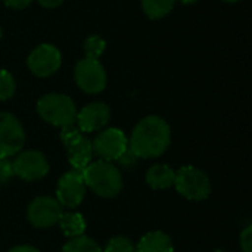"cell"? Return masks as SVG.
<instances>
[{"label":"cell","mask_w":252,"mask_h":252,"mask_svg":"<svg viewBox=\"0 0 252 252\" xmlns=\"http://www.w3.org/2000/svg\"><path fill=\"white\" fill-rule=\"evenodd\" d=\"M171 143L170 126L159 117L143 118L128 139V149L139 158H157L162 155Z\"/></svg>","instance_id":"cell-1"},{"label":"cell","mask_w":252,"mask_h":252,"mask_svg":"<svg viewBox=\"0 0 252 252\" xmlns=\"http://www.w3.org/2000/svg\"><path fill=\"white\" fill-rule=\"evenodd\" d=\"M81 174L84 185L100 198H114L123 189L121 171L108 161L90 162Z\"/></svg>","instance_id":"cell-2"},{"label":"cell","mask_w":252,"mask_h":252,"mask_svg":"<svg viewBox=\"0 0 252 252\" xmlns=\"http://www.w3.org/2000/svg\"><path fill=\"white\" fill-rule=\"evenodd\" d=\"M38 115L49 124L55 127H71L75 124L77 108L72 99L61 93L44 94L37 103Z\"/></svg>","instance_id":"cell-3"},{"label":"cell","mask_w":252,"mask_h":252,"mask_svg":"<svg viewBox=\"0 0 252 252\" xmlns=\"http://www.w3.org/2000/svg\"><path fill=\"white\" fill-rule=\"evenodd\" d=\"M176 190L190 201H204L211 193V182L208 176L193 167V165H185L182 167L174 177Z\"/></svg>","instance_id":"cell-4"},{"label":"cell","mask_w":252,"mask_h":252,"mask_svg":"<svg viewBox=\"0 0 252 252\" xmlns=\"http://www.w3.org/2000/svg\"><path fill=\"white\" fill-rule=\"evenodd\" d=\"M61 140L66 146L68 159L72 170L83 171L92 162V157H93L92 140L87 139L74 126L61 130Z\"/></svg>","instance_id":"cell-5"},{"label":"cell","mask_w":252,"mask_h":252,"mask_svg":"<svg viewBox=\"0 0 252 252\" xmlns=\"http://www.w3.org/2000/svg\"><path fill=\"white\" fill-rule=\"evenodd\" d=\"M24 143L25 131L19 120L9 112H0V158L16 155Z\"/></svg>","instance_id":"cell-6"},{"label":"cell","mask_w":252,"mask_h":252,"mask_svg":"<svg viewBox=\"0 0 252 252\" xmlns=\"http://www.w3.org/2000/svg\"><path fill=\"white\" fill-rule=\"evenodd\" d=\"M77 86L90 94L100 93L106 87V72L99 59L84 58L75 65L74 71Z\"/></svg>","instance_id":"cell-7"},{"label":"cell","mask_w":252,"mask_h":252,"mask_svg":"<svg viewBox=\"0 0 252 252\" xmlns=\"http://www.w3.org/2000/svg\"><path fill=\"white\" fill-rule=\"evenodd\" d=\"M93 155L99 157L102 161H117L127 149L128 139L118 128H106L100 131L92 142Z\"/></svg>","instance_id":"cell-8"},{"label":"cell","mask_w":252,"mask_h":252,"mask_svg":"<svg viewBox=\"0 0 252 252\" xmlns=\"http://www.w3.org/2000/svg\"><path fill=\"white\" fill-rule=\"evenodd\" d=\"M86 193V185L83 180V174L78 170H71L61 176L56 186V201L61 204V207L66 208H77Z\"/></svg>","instance_id":"cell-9"},{"label":"cell","mask_w":252,"mask_h":252,"mask_svg":"<svg viewBox=\"0 0 252 252\" xmlns=\"http://www.w3.org/2000/svg\"><path fill=\"white\" fill-rule=\"evenodd\" d=\"M62 214L61 204L50 196L35 198L27 210V219L31 226L37 229H47L58 224Z\"/></svg>","instance_id":"cell-10"},{"label":"cell","mask_w":252,"mask_h":252,"mask_svg":"<svg viewBox=\"0 0 252 252\" xmlns=\"http://www.w3.org/2000/svg\"><path fill=\"white\" fill-rule=\"evenodd\" d=\"M15 176L25 182H35L49 173V162L40 151H25L13 161Z\"/></svg>","instance_id":"cell-11"},{"label":"cell","mask_w":252,"mask_h":252,"mask_svg":"<svg viewBox=\"0 0 252 252\" xmlns=\"http://www.w3.org/2000/svg\"><path fill=\"white\" fill-rule=\"evenodd\" d=\"M62 63L61 52L52 44L37 46L28 56V68L37 77H49L55 74Z\"/></svg>","instance_id":"cell-12"},{"label":"cell","mask_w":252,"mask_h":252,"mask_svg":"<svg viewBox=\"0 0 252 252\" xmlns=\"http://www.w3.org/2000/svg\"><path fill=\"white\" fill-rule=\"evenodd\" d=\"M111 120V109L102 102H93L77 112V124L81 133H93L102 130Z\"/></svg>","instance_id":"cell-13"},{"label":"cell","mask_w":252,"mask_h":252,"mask_svg":"<svg viewBox=\"0 0 252 252\" xmlns=\"http://www.w3.org/2000/svg\"><path fill=\"white\" fill-rule=\"evenodd\" d=\"M136 250L137 252H174V247L167 233L155 230L142 236Z\"/></svg>","instance_id":"cell-14"},{"label":"cell","mask_w":252,"mask_h":252,"mask_svg":"<svg viewBox=\"0 0 252 252\" xmlns=\"http://www.w3.org/2000/svg\"><path fill=\"white\" fill-rule=\"evenodd\" d=\"M174 177H176V173L171 167L165 164H157L148 170L146 183L155 190H162L174 185Z\"/></svg>","instance_id":"cell-15"},{"label":"cell","mask_w":252,"mask_h":252,"mask_svg":"<svg viewBox=\"0 0 252 252\" xmlns=\"http://www.w3.org/2000/svg\"><path fill=\"white\" fill-rule=\"evenodd\" d=\"M62 233L68 238L83 236L86 230V220L80 213H62L58 221Z\"/></svg>","instance_id":"cell-16"},{"label":"cell","mask_w":252,"mask_h":252,"mask_svg":"<svg viewBox=\"0 0 252 252\" xmlns=\"http://www.w3.org/2000/svg\"><path fill=\"white\" fill-rule=\"evenodd\" d=\"M177 0H142V7L151 19H159L171 12Z\"/></svg>","instance_id":"cell-17"},{"label":"cell","mask_w":252,"mask_h":252,"mask_svg":"<svg viewBox=\"0 0 252 252\" xmlns=\"http://www.w3.org/2000/svg\"><path fill=\"white\" fill-rule=\"evenodd\" d=\"M62 252H102L100 247L87 236H78V238H72L71 241H68Z\"/></svg>","instance_id":"cell-18"},{"label":"cell","mask_w":252,"mask_h":252,"mask_svg":"<svg viewBox=\"0 0 252 252\" xmlns=\"http://www.w3.org/2000/svg\"><path fill=\"white\" fill-rule=\"evenodd\" d=\"M106 47V43L102 37L99 35H90L86 43H84V52H86V58H90V59H97L103 50Z\"/></svg>","instance_id":"cell-19"},{"label":"cell","mask_w":252,"mask_h":252,"mask_svg":"<svg viewBox=\"0 0 252 252\" xmlns=\"http://www.w3.org/2000/svg\"><path fill=\"white\" fill-rule=\"evenodd\" d=\"M16 89L12 74L6 69H0V100H7L13 96Z\"/></svg>","instance_id":"cell-20"},{"label":"cell","mask_w":252,"mask_h":252,"mask_svg":"<svg viewBox=\"0 0 252 252\" xmlns=\"http://www.w3.org/2000/svg\"><path fill=\"white\" fill-rule=\"evenodd\" d=\"M105 252H137L134 244L126 236H115L109 239Z\"/></svg>","instance_id":"cell-21"},{"label":"cell","mask_w":252,"mask_h":252,"mask_svg":"<svg viewBox=\"0 0 252 252\" xmlns=\"http://www.w3.org/2000/svg\"><path fill=\"white\" fill-rule=\"evenodd\" d=\"M13 176V161H10L9 158H0V183H7Z\"/></svg>","instance_id":"cell-22"},{"label":"cell","mask_w":252,"mask_h":252,"mask_svg":"<svg viewBox=\"0 0 252 252\" xmlns=\"http://www.w3.org/2000/svg\"><path fill=\"white\" fill-rule=\"evenodd\" d=\"M241 248L244 252H252V226H247L241 233Z\"/></svg>","instance_id":"cell-23"},{"label":"cell","mask_w":252,"mask_h":252,"mask_svg":"<svg viewBox=\"0 0 252 252\" xmlns=\"http://www.w3.org/2000/svg\"><path fill=\"white\" fill-rule=\"evenodd\" d=\"M123 167H133V165H136L137 164V161H139V158L130 151V149H127L118 159H117Z\"/></svg>","instance_id":"cell-24"},{"label":"cell","mask_w":252,"mask_h":252,"mask_svg":"<svg viewBox=\"0 0 252 252\" xmlns=\"http://www.w3.org/2000/svg\"><path fill=\"white\" fill-rule=\"evenodd\" d=\"M32 0H3V3L13 9H25Z\"/></svg>","instance_id":"cell-25"},{"label":"cell","mask_w":252,"mask_h":252,"mask_svg":"<svg viewBox=\"0 0 252 252\" xmlns=\"http://www.w3.org/2000/svg\"><path fill=\"white\" fill-rule=\"evenodd\" d=\"M43 7H47V9H53V7H58L63 0H37Z\"/></svg>","instance_id":"cell-26"},{"label":"cell","mask_w":252,"mask_h":252,"mask_svg":"<svg viewBox=\"0 0 252 252\" xmlns=\"http://www.w3.org/2000/svg\"><path fill=\"white\" fill-rule=\"evenodd\" d=\"M9 252H40L37 248L34 247H30V245H19V247H15L12 248Z\"/></svg>","instance_id":"cell-27"},{"label":"cell","mask_w":252,"mask_h":252,"mask_svg":"<svg viewBox=\"0 0 252 252\" xmlns=\"http://www.w3.org/2000/svg\"><path fill=\"white\" fill-rule=\"evenodd\" d=\"M182 3H185V4H192V3H196L198 0H180Z\"/></svg>","instance_id":"cell-28"},{"label":"cell","mask_w":252,"mask_h":252,"mask_svg":"<svg viewBox=\"0 0 252 252\" xmlns=\"http://www.w3.org/2000/svg\"><path fill=\"white\" fill-rule=\"evenodd\" d=\"M223 1H229V3H235V1H239V0H223Z\"/></svg>","instance_id":"cell-29"},{"label":"cell","mask_w":252,"mask_h":252,"mask_svg":"<svg viewBox=\"0 0 252 252\" xmlns=\"http://www.w3.org/2000/svg\"><path fill=\"white\" fill-rule=\"evenodd\" d=\"M0 40H1V27H0Z\"/></svg>","instance_id":"cell-30"},{"label":"cell","mask_w":252,"mask_h":252,"mask_svg":"<svg viewBox=\"0 0 252 252\" xmlns=\"http://www.w3.org/2000/svg\"><path fill=\"white\" fill-rule=\"evenodd\" d=\"M216 252H226V251H216Z\"/></svg>","instance_id":"cell-31"}]
</instances>
